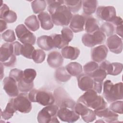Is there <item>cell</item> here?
<instances>
[{
  "label": "cell",
  "mask_w": 123,
  "mask_h": 123,
  "mask_svg": "<svg viewBox=\"0 0 123 123\" xmlns=\"http://www.w3.org/2000/svg\"><path fill=\"white\" fill-rule=\"evenodd\" d=\"M37 75L36 70L33 69L28 68L23 71V76L22 80L25 82L30 84L33 83V81Z\"/></svg>",
  "instance_id": "cell-33"
},
{
  "label": "cell",
  "mask_w": 123,
  "mask_h": 123,
  "mask_svg": "<svg viewBox=\"0 0 123 123\" xmlns=\"http://www.w3.org/2000/svg\"><path fill=\"white\" fill-rule=\"evenodd\" d=\"M116 33L119 35L121 37H122L123 36V25H118L116 27L115 29Z\"/></svg>",
  "instance_id": "cell-49"
},
{
  "label": "cell",
  "mask_w": 123,
  "mask_h": 123,
  "mask_svg": "<svg viewBox=\"0 0 123 123\" xmlns=\"http://www.w3.org/2000/svg\"><path fill=\"white\" fill-rule=\"evenodd\" d=\"M2 39L7 42H12L16 39L14 31L11 29H8L1 34Z\"/></svg>",
  "instance_id": "cell-41"
},
{
  "label": "cell",
  "mask_w": 123,
  "mask_h": 123,
  "mask_svg": "<svg viewBox=\"0 0 123 123\" xmlns=\"http://www.w3.org/2000/svg\"><path fill=\"white\" fill-rule=\"evenodd\" d=\"M96 15L100 19L111 23L116 16V10L111 6H100L97 8Z\"/></svg>",
  "instance_id": "cell-13"
},
{
  "label": "cell",
  "mask_w": 123,
  "mask_h": 123,
  "mask_svg": "<svg viewBox=\"0 0 123 123\" xmlns=\"http://www.w3.org/2000/svg\"><path fill=\"white\" fill-rule=\"evenodd\" d=\"M106 40V35L99 30L93 33H85L82 37L83 44L88 47H93L103 43Z\"/></svg>",
  "instance_id": "cell-10"
},
{
  "label": "cell",
  "mask_w": 123,
  "mask_h": 123,
  "mask_svg": "<svg viewBox=\"0 0 123 123\" xmlns=\"http://www.w3.org/2000/svg\"><path fill=\"white\" fill-rule=\"evenodd\" d=\"M86 17L85 29L87 33L91 34L99 30L98 23L96 19L91 16L86 15Z\"/></svg>",
  "instance_id": "cell-25"
},
{
  "label": "cell",
  "mask_w": 123,
  "mask_h": 123,
  "mask_svg": "<svg viewBox=\"0 0 123 123\" xmlns=\"http://www.w3.org/2000/svg\"><path fill=\"white\" fill-rule=\"evenodd\" d=\"M108 53V49L105 45L96 47L91 49V59L95 62H101L106 58Z\"/></svg>",
  "instance_id": "cell-19"
},
{
  "label": "cell",
  "mask_w": 123,
  "mask_h": 123,
  "mask_svg": "<svg viewBox=\"0 0 123 123\" xmlns=\"http://www.w3.org/2000/svg\"><path fill=\"white\" fill-rule=\"evenodd\" d=\"M13 47L14 53L16 56H19L21 55V50L22 45L18 41H15L12 43Z\"/></svg>",
  "instance_id": "cell-46"
},
{
  "label": "cell",
  "mask_w": 123,
  "mask_h": 123,
  "mask_svg": "<svg viewBox=\"0 0 123 123\" xmlns=\"http://www.w3.org/2000/svg\"><path fill=\"white\" fill-rule=\"evenodd\" d=\"M99 29L107 37H110L113 35L115 31V27L111 23L105 22L101 25Z\"/></svg>",
  "instance_id": "cell-37"
},
{
  "label": "cell",
  "mask_w": 123,
  "mask_h": 123,
  "mask_svg": "<svg viewBox=\"0 0 123 123\" xmlns=\"http://www.w3.org/2000/svg\"><path fill=\"white\" fill-rule=\"evenodd\" d=\"M94 112L96 115L99 117L103 118L106 122H116L118 120V114L109 108L106 107L99 110H95Z\"/></svg>",
  "instance_id": "cell-20"
},
{
  "label": "cell",
  "mask_w": 123,
  "mask_h": 123,
  "mask_svg": "<svg viewBox=\"0 0 123 123\" xmlns=\"http://www.w3.org/2000/svg\"><path fill=\"white\" fill-rule=\"evenodd\" d=\"M15 33L19 41L23 44H29L33 45L36 40V36L25 25L20 24L15 28Z\"/></svg>",
  "instance_id": "cell-11"
},
{
  "label": "cell",
  "mask_w": 123,
  "mask_h": 123,
  "mask_svg": "<svg viewBox=\"0 0 123 123\" xmlns=\"http://www.w3.org/2000/svg\"><path fill=\"white\" fill-rule=\"evenodd\" d=\"M64 4L68 7L71 12H78L81 9L82 5V0H64Z\"/></svg>",
  "instance_id": "cell-34"
},
{
  "label": "cell",
  "mask_w": 123,
  "mask_h": 123,
  "mask_svg": "<svg viewBox=\"0 0 123 123\" xmlns=\"http://www.w3.org/2000/svg\"><path fill=\"white\" fill-rule=\"evenodd\" d=\"M123 104L122 100H116L113 101L110 106L109 109L113 112L119 114H123Z\"/></svg>",
  "instance_id": "cell-43"
},
{
  "label": "cell",
  "mask_w": 123,
  "mask_h": 123,
  "mask_svg": "<svg viewBox=\"0 0 123 123\" xmlns=\"http://www.w3.org/2000/svg\"><path fill=\"white\" fill-rule=\"evenodd\" d=\"M86 17L85 15L76 14L73 15L70 24V28L74 33H78L84 30Z\"/></svg>",
  "instance_id": "cell-18"
},
{
  "label": "cell",
  "mask_w": 123,
  "mask_h": 123,
  "mask_svg": "<svg viewBox=\"0 0 123 123\" xmlns=\"http://www.w3.org/2000/svg\"><path fill=\"white\" fill-rule=\"evenodd\" d=\"M46 54L45 52L40 49H35L32 56V59L35 62L37 63H42L45 59Z\"/></svg>",
  "instance_id": "cell-38"
},
{
  "label": "cell",
  "mask_w": 123,
  "mask_h": 123,
  "mask_svg": "<svg viewBox=\"0 0 123 123\" xmlns=\"http://www.w3.org/2000/svg\"><path fill=\"white\" fill-rule=\"evenodd\" d=\"M17 83L19 90L22 92H28L31 91L34 86V83L28 84L22 80H21Z\"/></svg>",
  "instance_id": "cell-42"
},
{
  "label": "cell",
  "mask_w": 123,
  "mask_h": 123,
  "mask_svg": "<svg viewBox=\"0 0 123 123\" xmlns=\"http://www.w3.org/2000/svg\"><path fill=\"white\" fill-rule=\"evenodd\" d=\"M65 68L69 74L71 76H78L83 71L82 65L77 62H72L68 63L66 66Z\"/></svg>",
  "instance_id": "cell-27"
},
{
  "label": "cell",
  "mask_w": 123,
  "mask_h": 123,
  "mask_svg": "<svg viewBox=\"0 0 123 123\" xmlns=\"http://www.w3.org/2000/svg\"><path fill=\"white\" fill-rule=\"evenodd\" d=\"M74 110L77 114L81 116L82 119L85 122H92L96 119V115L94 111L80 102L77 101L75 103Z\"/></svg>",
  "instance_id": "cell-12"
},
{
  "label": "cell",
  "mask_w": 123,
  "mask_h": 123,
  "mask_svg": "<svg viewBox=\"0 0 123 123\" xmlns=\"http://www.w3.org/2000/svg\"><path fill=\"white\" fill-rule=\"evenodd\" d=\"M47 2L46 0H36L31 2V7L34 13H40L46 9Z\"/></svg>",
  "instance_id": "cell-32"
},
{
  "label": "cell",
  "mask_w": 123,
  "mask_h": 123,
  "mask_svg": "<svg viewBox=\"0 0 123 123\" xmlns=\"http://www.w3.org/2000/svg\"><path fill=\"white\" fill-rule=\"evenodd\" d=\"M57 116L61 121L68 123H74L80 118L74 110L68 108H61L59 109Z\"/></svg>",
  "instance_id": "cell-14"
},
{
  "label": "cell",
  "mask_w": 123,
  "mask_h": 123,
  "mask_svg": "<svg viewBox=\"0 0 123 123\" xmlns=\"http://www.w3.org/2000/svg\"><path fill=\"white\" fill-rule=\"evenodd\" d=\"M11 99L16 111L23 113H27L31 111L32 106L27 93L23 92Z\"/></svg>",
  "instance_id": "cell-9"
},
{
  "label": "cell",
  "mask_w": 123,
  "mask_h": 123,
  "mask_svg": "<svg viewBox=\"0 0 123 123\" xmlns=\"http://www.w3.org/2000/svg\"><path fill=\"white\" fill-rule=\"evenodd\" d=\"M9 76L18 82L23 78V71L17 68L12 69L10 71Z\"/></svg>",
  "instance_id": "cell-45"
},
{
  "label": "cell",
  "mask_w": 123,
  "mask_h": 123,
  "mask_svg": "<svg viewBox=\"0 0 123 123\" xmlns=\"http://www.w3.org/2000/svg\"><path fill=\"white\" fill-rule=\"evenodd\" d=\"M41 28L45 30L51 29L53 27V23L50 14L46 12H43L37 15Z\"/></svg>",
  "instance_id": "cell-22"
},
{
  "label": "cell",
  "mask_w": 123,
  "mask_h": 123,
  "mask_svg": "<svg viewBox=\"0 0 123 123\" xmlns=\"http://www.w3.org/2000/svg\"><path fill=\"white\" fill-rule=\"evenodd\" d=\"M16 111V110L15 109L12 99H10L9 102L7 103V106L5 109V110L2 111H1V117L6 120H9L11 118L14 112Z\"/></svg>",
  "instance_id": "cell-31"
},
{
  "label": "cell",
  "mask_w": 123,
  "mask_h": 123,
  "mask_svg": "<svg viewBox=\"0 0 123 123\" xmlns=\"http://www.w3.org/2000/svg\"><path fill=\"white\" fill-rule=\"evenodd\" d=\"M28 98L32 102H37L44 106L53 105L55 102L54 95L45 90L32 89L28 94Z\"/></svg>",
  "instance_id": "cell-4"
},
{
  "label": "cell",
  "mask_w": 123,
  "mask_h": 123,
  "mask_svg": "<svg viewBox=\"0 0 123 123\" xmlns=\"http://www.w3.org/2000/svg\"><path fill=\"white\" fill-rule=\"evenodd\" d=\"M3 89L10 97H15L19 94L17 82L11 77H6L3 81Z\"/></svg>",
  "instance_id": "cell-16"
},
{
  "label": "cell",
  "mask_w": 123,
  "mask_h": 123,
  "mask_svg": "<svg viewBox=\"0 0 123 123\" xmlns=\"http://www.w3.org/2000/svg\"><path fill=\"white\" fill-rule=\"evenodd\" d=\"M0 62L7 67H12L16 62L12 43H5L0 49Z\"/></svg>",
  "instance_id": "cell-8"
},
{
  "label": "cell",
  "mask_w": 123,
  "mask_h": 123,
  "mask_svg": "<svg viewBox=\"0 0 123 123\" xmlns=\"http://www.w3.org/2000/svg\"><path fill=\"white\" fill-rule=\"evenodd\" d=\"M61 53L63 58L71 60H74L79 56L80 51L79 49L76 47L68 46L62 48Z\"/></svg>",
  "instance_id": "cell-23"
},
{
  "label": "cell",
  "mask_w": 123,
  "mask_h": 123,
  "mask_svg": "<svg viewBox=\"0 0 123 123\" xmlns=\"http://www.w3.org/2000/svg\"><path fill=\"white\" fill-rule=\"evenodd\" d=\"M46 2L53 23L56 25L67 26L70 23L73 15L64 4V0H50Z\"/></svg>",
  "instance_id": "cell-1"
},
{
  "label": "cell",
  "mask_w": 123,
  "mask_h": 123,
  "mask_svg": "<svg viewBox=\"0 0 123 123\" xmlns=\"http://www.w3.org/2000/svg\"><path fill=\"white\" fill-rule=\"evenodd\" d=\"M107 74L105 70L98 67L89 76L91 77L96 82H103V81L106 77Z\"/></svg>",
  "instance_id": "cell-35"
},
{
  "label": "cell",
  "mask_w": 123,
  "mask_h": 123,
  "mask_svg": "<svg viewBox=\"0 0 123 123\" xmlns=\"http://www.w3.org/2000/svg\"><path fill=\"white\" fill-rule=\"evenodd\" d=\"M25 25L32 31H36L39 28V21L35 15H31L26 18L25 21Z\"/></svg>",
  "instance_id": "cell-29"
},
{
  "label": "cell",
  "mask_w": 123,
  "mask_h": 123,
  "mask_svg": "<svg viewBox=\"0 0 123 123\" xmlns=\"http://www.w3.org/2000/svg\"><path fill=\"white\" fill-rule=\"evenodd\" d=\"M9 7L4 3H2L0 6V18L2 17V16L8 11H9Z\"/></svg>",
  "instance_id": "cell-47"
},
{
  "label": "cell",
  "mask_w": 123,
  "mask_h": 123,
  "mask_svg": "<svg viewBox=\"0 0 123 123\" xmlns=\"http://www.w3.org/2000/svg\"><path fill=\"white\" fill-rule=\"evenodd\" d=\"M111 23L112 24L114 25L117 26L118 25H123V19L121 17L116 16L111 22Z\"/></svg>",
  "instance_id": "cell-48"
},
{
  "label": "cell",
  "mask_w": 123,
  "mask_h": 123,
  "mask_svg": "<svg viewBox=\"0 0 123 123\" xmlns=\"http://www.w3.org/2000/svg\"><path fill=\"white\" fill-rule=\"evenodd\" d=\"M99 65L97 62H90L86 63L83 67V69L85 74L90 75L94 71L98 68Z\"/></svg>",
  "instance_id": "cell-39"
},
{
  "label": "cell",
  "mask_w": 123,
  "mask_h": 123,
  "mask_svg": "<svg viewBox=\"0 0 123 123\" xmlns=\"http://www.w3.org/2000/svg\"><path fill=\"white\" fill-rule=\"evenodd\" d=\"M35 50L34 47L32 45L29 44H23L21 48V55L27 59H32Z\"/></svg>",
  "instance_id": "cell-36"
},
{
  "label": "cell",
  "mask_w": 123,
  "mask_h": 123,
  "mask_svg": "<svg viewBox=\"0 0 123 123\" xmlns=\"http://www.w3.org/2000/svg\"><path fill=\"white\" fill-rule=\"evenodd\" d=\"M106 45L111 52L115 54H120L122 51V39L117 35H112L110 36L107 40Z\"/></svg>",
  "instance_id": "cell-17"
},
{
  "label": "cell",
  "mask_w": 123,
  "mask_h": 123,
  "mask_svg": "<svg viewBox=\"0 0 123 123\" xmlns=\"http://www.w3.org/2000/svg\"><path fill=\"white\" fill-rule=\"evenodd\" d=\"M77 101L94 110L103 109L107 107V103L103 98L98 95V93L94 90L86 91L79 98Z\"/></svg>",
  "instance_id": "cell-2"
},
{
  "label": "cell",
  "mask_w": 123,
  "mask_h": 123,
  "mask_svg": "<svg viewBox=\"0 0 123 123\" xmlns=\"http://www.w3.org/2000/svg\"><path fill=\"white\" fill-rule=\"evenodd\" d=\"M56 105L58 107L68 108L74 110L76 102L62 87L56 88L53 94Z\"/></svg>",
  "instance_id": "cell-7"
},
{
  "label": "cell",
  "mask_w": 123,
  "mask_h": 123,
  "mask_svg": "<svg viewBox=\"0 0 123 123\" xmlns=\"http://www.w3.org/2000/svg\"><path fill=\"white\" fill-rule=\"evenodd\" d=\"M62 36L63 38L68 43L73 38L74 34L72 30L68 27H64L61 31Z\"/></svg>",
  "instance_id": "cell-44"
},
{
  "label": "cell",
  "mask_w": 123,
  "mask_h": 123,
  "mask_svg": "<svg viewBox=\"0 0 123 123\" xmlns=\"http://www.w3.org/2000/svg\"><path fill=\"white\" fill-rule=\"evenodd\" d=\"M77 81L78 87L82 91L94 90L98 94L101 93L103 82H96L86 74H81L77 76Z\"/></svg>",
  "instance_id": "cell-5"
},
{
  "label": "cell",
  "mask_w": 123,
  "mask_h": 123,
  "mask_svg": "<svg viewBox=\"0 0 123 123\" xmlns=\"http://www.w3.org/2000/svg\"><path fill=\"white\" fill-rule=\"evenodd\" d=\"M83 10L85 15L90 16L94 13L98 5L97 0H82Z\"/></svg>",
  "instance_id": "cell-26"
},
{
  "label": "cell",
  "mask_w": 123,
  "mask_h": 123,
  "mask_svg": "<svg viewBox=\"0 0 123 123\" xmlns=\"http://www.w3.org/2000/svg\"><path fill=\"white\" fill-rule=\"evenodd\" d=\"M0 32H2L7 28V23L3 20L0 19Z\"/></svg>",
  "instance_id": "cell-50"
},
{
  "label": "cell",
  "mask_w": 123,
  "mask_h": 123,
  "mask_svg": "<svg viewBox=\"0 0 123 123\" xmlns=\"http://www.w3.org/2000/svg\"><path fill=\"white\" fill-rule=\"evenodd\" d=\"M17 18L16 13L13 11L9 10L0 18V19H3L7 23H13L16 21Z\"/></svg>",
  "instance_id": "cell-40"
},
{
  "label": "cell",
  "mask_w": 123,
  "mask_h": 123,
  "mask_svg": "<svg viewBox=\"0 0 123 123\" xmlns=\"http://www.w3.org/2000/svg\"><path fill=\"white\" fill-rule=\"evenodd\" d=\"M47 62L51 68H58L63 64V57L59 52L53 51L48 54Z\"/></svg>",
  "instance_id": "cell-21"
},
{
  "label": "cell",
  "mask_w": 123,
  "mask_h": 123,
  "mask_svg": "<svg viewBox=\"0 0 123 123\" xmlns=\"http://www.w3.org/2000/svg\"><path fill=\"white\" fill-rule=\"evenodd\" d=\"M99 67L105 70L107 74L117 75L123 70V64L120 62L111 63L109 61L105 60L101 62Z\"/></svg>",
  "instance_id": "cell-15"
},
{
  "label": "cell",
  "mask_w": 123,
  "mask_h": 123,
  "mask_svg": "<svg viewBox=\"0 0 123 123\" xmlns=\"http://www.w3.org/2000/svg\"><path fill=\"white\" fill-rule=\"evenodd\" d=\"M52 39L53 48L61 49L67 46L69 43L67 42L62 37V35L54 34L50 36Z\"/></svg>",
  "instance_id": "cell-30"
},
{
  "label": "cell",
  "mask_w": 123,
  "mask_h": 123,
  "mask_svg": "<svg viewBox=\"0 0 123 123\" xmlns=\"http://www.w3.org/2000/svg\"><path fill=\"white\" fill-rule=\"evenodd\" d=\"M37 42L38 46L43 50L48 51L53 48L52 39L50 36H41L38 37Z\"/></svg>",
  "instance_id": "cell-24"
},
{
  "label": "cell",
  "mask_w": 123,
  "mask_h": 123,
  "mask_svg": "<svg viewBox=\"0 0 123 123\" xmlns=\"http://www.w3.org/2000/svg\"><path fill=\"white\" fill-rule=\"evenodd\" d=\"M59 107L56 105L47 106L43 108L38 113L37 119L39 123H59L57 119Z\"/></svg>",
  "instance_id": "cell-6"
},
{
  "label": "cell",
  "mask_w": 123,
  "mask_h": 123,
  "mask_svg": "<svg viewBox=\"0 0 123 123\" xmlns=\"http://www.w3.org/2000/svg\"><path fill=\"white\" fill-rule=\"evenodd\" d=\"M55 77L56 79L60 82H66L70 79L71 75L67 72L65 67H61L56 69Z\"/></svg>",
  "instance_id": "cell-28"
},
{
  "label": "cell",
  "mask_w": 123,
  "mask_h": 123,
  "mask_svg": "<svg viewBox=\"0 0 123 123\" xmlns=\"http://www.w3.org/2000/svg\"><path fill=\"white\" fill-rule=\"evenodd\" d=\"M103 84V95L108 102L111 103L119 99H123L122 82L114 84L111 80H107Z\"/></svg>",
  "instance_id": "cell-3"
}]
</instances>
